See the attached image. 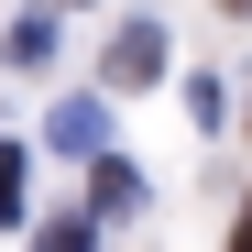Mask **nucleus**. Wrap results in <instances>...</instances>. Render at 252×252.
<instances>
[{
  "instance_id": "nucleus-6",
  "label": "nucleus",
  "mask_w": 252,
  "mask_h": 252,
  "mask_svg": "<svg viewBox=\"0 0 252 252\" xmlns=\"http://www.w3.org/2000/svg\"><path fill=\"white\" fill-rule=\"evenodd\" d=\"M230 252H252V208H241V220H230Z\"/></svg>"
},
{
  "instance_id": "nucleus-2",
  "label": "nucleus",
  "mask_w": 252,
  "mask_h": 252,
  "mask_svg": "<svg viewBox=\"0 0 252 252\" xmlns=\"http://www.w3.org/2000/svg\"><path fill=\"white\" fill-rule=\"evenodd\" d=\"M88 208H99V220H132V208H143V176H132V164H99V176H88Z\"/></svg>"
},
{
  "instance_id": "nucleus-1",
  "label": "nucleus",
  "mask_w": 252,
  "mask_h": 252,
  "mask_svg": "<svg viewBox=\"0 0 252 252\" xmlns=\"http://www.w3.org/2000/svg\"><path fill=\"white\" fill-rule=\"evenodd\" d=\"M154 66H164V22H121L110 33V88H143Z\"/></svg>"
},
{
  "instance_id": "nucleus-5",
  "label": "nucleus",
  "mask_w": 252,
  "mask_h": 252,
  "mask_svg": "<svg viewBox=\"0 0 252 252\" xmlns=\"http://www.w3.org/2000/svg\"><path fill=\"white\" fill-rule=\"evenodd\" d=\"M33 252H88V220H55V230L33 241Z\"/></svg>"
},
{
  "instance_id": "nucleus-3",
  "label": "nucleus",
  "mask_w": 252,
  "mask_h": 252,
  "mask_svg": "<svg viewBox=\"0 0 252 252\" xmlns=\"http://www.w3.org/2000/svg\"><path fill=\"white\" fill-rule=\"evenodd\" d=\"M99 132H110L99 99H66V110H55V143H66V154H99Z\"/></svg>"
},
{
  "instance_id": "nucleus-4",
  "label": "nucleus",
  "mask_w": 252,
  "mask_h": 252,
  "mask_svg": "<svg viewBox=\"0 0 252 252\" xmlns=\"http://www.w3.org/2000/svg\"><path fill=\"white\" fill-rule=\"evenodd\" d=\"M22 197H33V164H22V143H0V220H22Z\"/></svg>"
}]
</instances>
